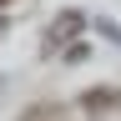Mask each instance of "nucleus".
Listing matches in <instances>:
<instances>
[{
  "label": "nucleus",
  "mask_w": 121,
  "mask_h": 121,
  "mask_svg": "<svg viewBox=\"0 0 121 121\" xmlns=\"http://www.w3.org/2000/svg\"><path fill=\"white\" fill-rule=\"evenodd\" d=\"M0 5H5V0H0Z\"/></svg>",
  "instance_id": "obj_1"
}]
</instances>
